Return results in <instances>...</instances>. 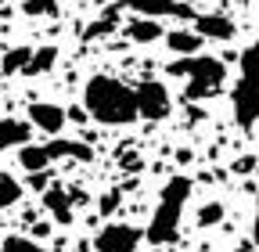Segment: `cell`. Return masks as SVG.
<instances>
[{
	"instance_id": "e0dca14e",
	"label": "cell",
	"mask_w": 259,
	"mask_h": 252,
	"mask_svg": "<svg viewBox=\"0 0 259 252\" xmlns=\"http://www.w3.org/2000/svg\"><path fill=\"white\" fill-rule=\"evenodd\" d=\"M29 58H32V47H11V51L4 54V61H0V72H4V76H11V72H25Z\"/></svg>"
},
{
	"instance_id": "4fadbf2b",
	"label": "cell",
	"mask_w": 259,
	"mask_h": 252,
	"mask_svg": "<svg viewBox=\"0 0 259 252\" xmlns=\"http://www.w3.org/2000/svg\"><path fill=\"white\" fill-rule=\"evenodd\" d=\"M126 36L134 40V44H155L162 36V25L158 18H144V15H134L126 22Z\"/></svg>"
},
{
	"instance_id": "52a82bcc",
	"label": "cell",
	"mask_w": 259,
	"mask_h": 252,
	"mask_svg": "<svg viewBox=\"0 0 259 252\" xmlns=\"http://www.w3.org/2000/svg\"><path fill=\"white\" fill-rule=\"evenodd\" d=\"M141 238L144 234L137 227H130V224H105L94 238V248L97 252H137Z\"/></svg>"
},
{
	"instance_id": "30bf717a",
	"label": "cell",
	"mask_w": 259,
	"mask_h": 252,
	"mask_svg": "<svg viewBox=\"0 0 259 252\" xmlns=\"http://www.w3.org/2000/svg\"><path fill=\"white\" fill-rule=\"evenodd\" d=\"M194 29L205 36V40H234V33H238V25L227 18V15H194Z\"/></svg>"
},
{
	"instance_id": "ffe728a7",
	"label": "cell",
	"mask_w": 259,
	"mask_h": 252,
	"mask_svg": "<svg viewBox=\"0 0 259 252\" xmlns=\"http://www.w3.org/2000/svg\"><path fill=\"white\" fill-rule=\"evenodd\" d=\"M0 252H47L44 245H36V241H29V238H4V245H0Z\"/></svg>"
},
{
	"instance_id": "8992f818",
	"label": "cell",
	"mask_w": 259,
	"mask_h": 252,
	"mask_svg": "<svg viewBox=\"0 0 259 252\" xmlns=\"http://www.w3.org/2000/svg\"><path fill=\"white\" fill-rule=\"evenodd\" d=\"M122 11L130 15H144V18H191L194 22V8L180 4V0H119Z\"/></svg>"
},
{
	"instance_id": "277c9868",
	"label": "cell",
	"mask_w": 259,
	"mask_h": 252,
	"mask_svg": "<svg viewBox=\"0 0 259 252\" xmlns=\"http://www.w3.org/2000/svg\"><path fill=\"white\" fill-rule=\"evenodd\" d=\"M231 108H234V122L241 130L255 126V119H259V47L255 44L241 54V76L231 90Z\"/></svg>"
},
{
	"instance_id": "4316f807",
	"label": "cell",
	"mask_w": 259,
	"mask_h": 252,
	"mask_svg": "<svg viewBox=\"0 0 259 252\" xmlns=\"http://www.w3.org/2000/svg\"><path fill=\"white\" fill-rule=\"evenodd\" d=\"M0 4H4V0H0Z\"/></svg>"
},
{
	"instance_id": "ac0fdd59",
	"label": "cell",
	"mask_w": 259,
	"mask_h": 252,
	"mask_svg": "<svg viewBox=\"0 0 259 252\" xmlns=\"http://www.w3.org/2000/svg\"><path fill=\"white\" fill-rule=\"evenodd\" d=\"M22 198V184L11 173H0V209H11Z\"/></svg>"
},
{
	"instance_id": "d6986e66",
	"label": "cell",
	"mask_w": 259,
	"mask_h": 252,
	"mask_svg": "<svg viewBox=\"0 0 259 252\" xmlns=\"http://www.w3.org/2000/svg\"><path fill=\"white\" fill-rule=\"evenodd\" d=\"M22 11L25 15H32V18H54L58 15V0H25V4H22Z\"/></svg>"
},
{
	"instance_id": "484cf974",
	"label": "cell",
	"mask_w": 259,
	"mask_h": 252,
	"mask_svg": "<svg viewBox=\"0 0 259 252\" xmlns=\"http://www.w3.org/2000/svg\"><path fill=\"white\" fill-rule=\"evenodd\" d=\"M234 252H252V248H234Z\"/></svg>"
},
{
	"instance_id": "ba28073f",
	"label": "cell",
	"mask_w": 259,
	"mask_h": 252,
	"mask_svg": "<svg viewBox=\"0 0 259 252\" xmlns=\"http://www.w3.org/2000/svg\"><path fill=\"white\" fill-rule=\"evenodd\" d=\"M29 122L36 126V130L58 137V134L65 130V122H69V112L58 108V105H51V101H36V105L29 108Z\"/></svg>"
},
{
	"instance_id": "7402d4cb",
	"label": "cell",
	"mask_w": 259,
	"mask_h": 252,
	"mask_svg": "<svg viewBox=\"0 0 259 252\" xmlns=\"http://www.w3.org/2000/svg\"><path fill=\"white\" fill-rule=\"evenodd\" d=\"M252 170H255V155H241L234 162V173H252Z\"/></svg>"
},
{
	"instance_id": "d4e9b609",
	"label": "cell",
	"mask_w": 259,
	"mask_h": 252,
	"mask_svg": "<svg viewBox=\"0 0 259 252\" xmlns=\"http://www.w3.org/2000/svg\"><path fill=\"white\" fill-rule=\"evenodd\" d=\"M252 238H255V245H259V195H255V220H252Z\"/></svg>"
},
{
	"instance_id": "6da1fadb",
	"label": "cell",
	"mask_w": 259,
	"mask_h": 252,
	"mask_svg": "<svg viewBox=\"0 0 259 252\" xmlns=\"http://www.w3.org/2000/svg\"><path fill=\"white\" fill-rule=\"evenodd\" d=\"M83 108L101 126H126V122L141 119L137 90H130L115 76H90L83 87Z\"/></svg>"
},
{
	"instance_id": "2e32d148",
	"label": "cell",
	"mask_w": 259,
	"mask_h": 252,
	"mask_svg": "<svg viewBox=\"0 0 259 252\" xmlns=\"http://www.w3.org/2000/svg\"><path fill=\"white\" fill-rule=\"evenodd\" d=\"M119 15H122V4H115V8H108L105 15H97V18H94V22L87 25V33H83V36H87V40H97V36H108V33H112V29L119 25Z\"/></svg>"
},
{
	"instance_id": "44dd1931",
	"label": "cell",
	"mask_w": 259,
	"mask_h": 252,
	"mask_svg": "<svg viewBox=\"0 0 259 252\" xmlns=\"http://www.w3.org/2000/svg\"><path fill=\"white\" fill-rule=\"evenodd\" d=\"M220 220H223V205L220 202H205L198 209V227H212V224H220Z\"/></svg>"
},
{
	"instance_id": "7c38bea8",
	"label": "cell",
	"mask_w": 259,
	"mask_h": 252,
	"mask_svg": "<svg viewBox=\"0 0 259 252\" xmlns=\"http://www.w3.org/2000/svg\"><path fill=\"white\" fill-rule=\"evenodd\" d=\"M44 209L58 220V224H72V195L65 187H47L44 191Z\"/></svg>"
},
{
	"instance_id": "3957f363",
	"label": "cell",
	"mask_w": 259,
	"mask_h": 252,
	"mask_svg": "<svg viewBox=\"0 0 259 252\" xmlns=\"http://www.w3.org/2000/svg\"><path fill=\"white\" fill-rule=\"evenodd\" d=\"M169 76L177 79H187L184 83V101H202V98H212V94L227 83V65L212 54H184L177 61L166 65Z\"/></svg>"
},
{
	"instance_id": "603a6c76",
	"label": "cell",
	"mask_w": 259,
	"mask_h": 252,
	"mask_svg": "<svg viewBox=\"0 0 259 252\" xmlns=\"http://www.w3.org/2000/svg\"><path fill=\"white\" fill-rule=\"evenodd\" d=\"M115 209H119V191H108L101 198V213H115Z\"/></svg>"
},
{
	"instance_id": "9c48e42d",
	"label": "cell",
	"mask_w": 259,
	"mask_h": 252,
	"mask_svg": "<svg viewBox=\"0 0 259 252\" xmlns=\"http://www.w3.org/2000/svg\"><path fill=\"white\" fill-rule=\"evenodd\" d=\"M32 126L29 119H15V115H4L0 119V151H8V148H22L32 141Z\"/></svg>"
},
{
	"instance_id": "7a4b0ae2",
	"label": "cell",
	"mask_w": 259,
	"mask_h": 252,
	"mask_svg": "<svg viewBox=\"0 0 259 252\" xmlns=\"http://www.w3.org/2000/svg\"><path fill=\"white\" fill-rule=\"evenodd\" d=\"M187 198H191V177L177 173L166 180V187L158 191V205L151 213V224L144 231V238L151 245H169L177 241L180 234V220H184V209H187Z\"/></svg>"
},
{
	"instance_id": "8fae6325",
	"label": "cell",
	"mask_w": 259,
	"mask_h": 252,
	"mask_svg": "<svg viewBox=\"0 0 259 252\" xmlns=\"http://www.w3.org/2000/svg\"><path fill=\"white\" fill-rule=\"evenodd\" d=\"M202 44H205V36L198 33V29H173V33H166V47L177 54V58H184V54H202Z\"/></svg>"
},
{
	"instance_id": "5bb4252c",
	"label": "cell",
	"mask_w": 259,
	"mask_h": 252,
	"mask_svg": "<svg viewBox=\"0 0 259 252\" xmlns=\"http://www.w3.org/2000/svg\"><path fill=\"white\" fill-rule=\"evenodd\" d=\"M18 162L25 173H40L51 166V155H47V144H22L18 148Z\"/></svg>"
},
{
	"instance_id": "9a60e30c",
	"label": "cell",
	"mask_w": 259,
	"mask_h": 252,
	"mask_svg": "<svg viewBox=\"0 0 259 252\" xmlns=\"http://www.w3.org/2000/svg\"><path fill=\"white\" fill-rule=\"evenodd\" d=\"M54 65H58V47H54V44L36 47V51H32V58H29V65H25V76H44V72H51Z\"/></svg>"
},
{
	"instance_id": "5b68a950",
	"label": "cell",
	"mask_w": 259,
	"mask_h": 252,
	"mask_svg": "<svg viewBox=\"0 0 259 252\" xmlns=\"http://www.w3.org/2000/svg\"><path fill=\"white\" fill-rule=\"evenodd\" d=\"M134 90H137V108H141V119L158 122V119H166V115L173 112V98H169L166 83H158V79H141Z\"/></svg>"
},
{
	"instance_id": "cb8c5ba5",
	"label": "cell",
	"mask_w": 259,
	"mask_h": 252,
	"mask_svg": "<svg viewBox=\"0 0 259 252\" xmlns=\"http://www.w3.org/2000/svg\"><path fill=\"white\" fill-rule=\"evenodd\" d=\"M29 184L36 187V191H44V187H47V170H40V173H29Z\"/></svg>"
}]
</instances>
